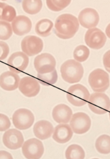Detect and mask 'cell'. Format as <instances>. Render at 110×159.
<instances>
[{
  "instance_id": "cell-17",
  "label": "cell",
  "mask_w": 110,
  "mask_h": 159,
  "mask_svg": "<svg viewBox=\"0 0 110 159\" xmlns=\"http://www.w3.org/2000/svg\"><path fill=\"white\" fill-rule=\"evenodd\" d=\"M20 80L17 74L11 71L5 72L0 76V86L4 90L12 91L18 88Z\"/></svg>"
},
{
  "instance_id": "cell-33",
  "label": "cell",
  "mask_w": 110,
  "mask_h": 159,
  "mask_svg": "<svg viewBox=\"0 0 110 159\" xmlns=\"http://www.w3.org/2000/svg\"><path fill=\"white\" fill-rule=\"evenodd\" d=\"M0 159H13L12 155L4 150L0 151Z\"/></svg>"
},
{
  "instance_id": "cell-5",
  "label": "cell",
  "mask_w": 110,
  "mask_h": 159,
  "mask_svg": "<svg viewBox=\"0 0 110 159\" xmlns=\"http://www.w3.org/2000/svg\"><path fill=\"white\" fill-rule=\"evenodd\" d=\"M90 110L97 115H104L110 109L109 97L103 93L95 92L90 95L88 102Z\"/></svg>"
},
{
  "instance_id": "cell-23",
  "label": "cell",
  "mask_w": 110,
  "mask_h": 159,
  "mask_svg": "<svg viewBox=\"0 0 110 159\" xmlns=\"http://www.w3.org/2000/svg\"><path fill=\"white\" fill-rule=\"evenodd\" d=\"M17 16L14 7L5 3H0V20L7 22H12Z\"/></svg>"
},
{
  "instance_id": "cell-25",
  "label": "cell",
  "mask_w": 110,
  "mask_h": 159,
  "mask_svg": "<svg viewBox=\"0 0 110 159\" xmlns=\"http://www.w3.org/2000/svg\"><path fill=\"white\" fill-rule=\"evenodd\" d=\"M85 156L83 148L78 144L70 145L65 153L66 159H84Z\"/></svg>"
},
{
  "instance_id": "cell-18",
  "label": "cell",
  "mask_w": 110,
  "mask_h": 159,
  "mask_svg": "<svg viewBox=\"0 0 110 159\" xmlns=\"http://www.w3.org/2000/svg\"><path fill=\"white\" fill-rule=\"evenodd\" d=\"M52 114L54 120L59 124L68 123L73 116L71 108L64 104H60L56 106L53 108Z\"/></svg>"
},
{
  "instance_id": "cell-22",
  "label": "cell",
  "mask_w": 110,
  "mask_h": 159,
  "mask_svg": "<svg viewBox=\"0 0 110 159\" xmlns=\"http://www.w3.org/2000/svg\"><path fill=\"white\" fill-rule=\"evenodd\" d=\"M43 7L42 0H23L22 7L24 12L34 15L41 11Z\"/></svg>"
},
{
  "instance_id": "cell-10",
  "label": "cell",
  "mask_w": 110,
  "mask_h": 159,
  "mask_svg": "<svg viewBox=\"0 0 110 159\" xmlns=\"http://www.w3.org/2000/svg\"><path fill=\"white\" fill-rule=\"evenodd\" d=\"M34 65L38 74H46L55 70L56 61L50 54L43 53L35 58Z\"/></svg>"
},
{
  "instance_id": "cell-19",
  "label": "cell",
  "mask_w": 110,
  "mask_h": 159,
  "mask_svg": "<svg viewBox=\"0 0 110 159\" xmlns=\"http://www.w3.org/2000/svg\"><path fill=\"white\" fill-rule=\"evenodd\" d=\"M73 134V132L70 125L60 124L55 127L52 138L56 143L64 144L70 141Z\"/></svg>"
},
{
  "instance_id": "cell-26",
  "label": "cell",
  "mask_w": 110,
  "mask_h": 159,
  "mask_svg": "<svg viewBox=\"0 0 110 159\" xmlns=\"http://www.w3.org/2000/svg\"><path fill=\"white\" fill-rule=\"evenodd\" d=\"M37 79L39 83L44 86H52L56 83L58 79L57 71L55 70L50 73L46 74H37Z\"/></svg>"
},
{
  "instance_id": "cell-28",
  "label": "cell",
  "mask_w": 110,
  "mask_h": 159,
  "mask_svg": "<svg viewBox=\"0 0 110 159\" xmlns=\"http://www.w3.org/2000/svg\"><path fill=\"white\" fill-rule=\"evenodd\" d=\"M71 0H46L49 9L54 12H58L68 6Z\"/></svg>"
},
{
  "instance_id": "cell-2",
  "label": "cell",
  "mask_w": 110,
  "mask_h": 159,
  "mask_svg": "<svg viewBox=\"0 0 110 159\" xmlns=\"http://www.w3.org/2000/svg\"><path fill=\"white\" fill-rule=\"evenodd\" d=\"M60 72L65 81L72 84L80 81L83 76L84 70L80 62L70 59L65 61L61 65Z\"/></svg>"
},
{
  "instance_id": "cell-29",
  "label": "cell",
  "mask_w": 110,
  "mask_h": 159,
  "mask_svg": "<svg viewBox=\"0 0 110 159\" xmlns=\"http://www.w3.org/2000/svg\"><path fill=\"white\" fill-rule=\"evenodd\" d=\"M12 26L9 22L1 20L0 21V39L7 40L12 36L13 34Z\"/></svg>"
},
{
  "instance_id": "cell-36",
  "label": "cell",
  "mask_w": 110,
  "mask_h": 159,
  "mask_svg": "<svg viewBox=\"0 0 110 159\" xmlns=\"http://www.w3.org/2000/svg\"><path fill=\"white\" fill-rule=\"evenodd\" d=\"M109 116H110V110L109 111Z\"/></svg>"
},
{
  "instance_id": "cell-37",
  "label": "cell",
  "mask_w": 110,
  "mask_h": 159,
  "mask_svg": "<svg viewBox=\"0 0 110 159\" xmlns=\"http://www.w3.org/2000/svg\"><path fill=\"white\" fill-rule=\"evenodd\" d=\"M98 159V158H93V159Z\"/></svg>"
},
{
  "instance_id": "cell-20",
  "label": "cell",
  "mask_w": 110,
  "mask_h": 159,
  "mask_svg": "<svg viewBox=\"0 0 110 159\" xmlns=\"http://www.w3.org/2000/svg\"><path fill=\"white\" fill-rule=\"evenodd\" d=\"M54 127L49 121L41 120L37 121L33 127V132L36 137L41 140H46L51 137L54 132Z\"/></svg>"
},
{
  "instance_id": "cell-14",
  "label": "cell",
  "mask_w": 110,
  "mask_h": 159,
  "mask_svg": "<svg viewBox=\"0 0 110 159\" xmlns=\"http://www.w3.org/2000/svg\"><path fill=\"white\" fill-rule=\"evenodd\" d=\"M2 141L5 146L7 148L16 150L23 145L24 138L20 131L16 129H10L4 134Z\"/></svg>"
},
{
  "instance_id": "cell-9",
  "label": "cell",
  "mask_w": 110,
  "mask_h": 159,
  "mask_svg": "<svg viewBox=\"0 0 110 159\" xmlns=\"http://www.w3.org/2000/svg\"><path fill=\"white\" fill-rule=\"evenodd\" d=\"M92 125L91 119L83 112H78L72 116L70 120V126L73 132L82 134L90 130Z\"/></svg>"
},
{
  "instance_id": "cell-8",
  "label": "cell",
  "mask_w": 110,
  "mask_h": 159,
  "mask_svg": "<svg viewBox=\"0 0 110 159\" xmlns=\"http://www.w3.org/2000/svg\"><path fill=\"white\" fill-rule=\"evenodd\" d=\"M107 40L105 33L97 28L88 29L84 36L86 44L90 48L95 50L102 48L105 46Z\"/></svg>"
},
{
  "instance_id": "cell-4",
  "label": "cell",
  "mask_w": 110,
  "mask_h": 159,
  "mask_svg": "<svg viewBox=\"0 0 110 159\" xmlns=\"http://www.w3.org/2000/svg\"><path fill=\"white\" fill-rule=\"evenodd\" d=\"M88 82L94 91L103 93L109 87V75L102 69H96L90 73L88 77Z\"/></svg>"
},
{
  "instance_id": "cell-7",
  "label": "cell",
  "mask_w": 110,
  "mask_h": 159,
  "mask_svg": "<svg viewBox=\"0 0 110 159\" xmlns=\"http://www.w3.org/2000/svg\"><path fill=\"white\" fill-rule=\"evenodd\" d=\"M43 143L36 138L25 141L22 147L23 156L27 159H40L44 153Z\"/></svg>"
},
{
  "instance_id": "cell-34",
  "label": "cell",
  "mask_w": 110,
  "mask_h": 159,
  "mask_svg": "<svg viewBox=\"0 0 110 159\" xmlns=\"http://www.w3.org/2000/svg\"><path fill=\"white\" fill-rule=\"evenodd\" d=\"M106 34L107 36L110 39V23L108 25L106 28Z\"/></svg>"
},
{
  "instance_id": "cell-31",
  "label": "cell",
  "mask_w": 110,
  "mask_h": 159,
  "mask_svg": "<svg viewBox=\"0 0 110 159\" xmlns=\"http://www.w3.org/2000/svg\"><path fill=\"white\" fill-rule=\"evenodd\" d=\"M9 53V48L8 45L4 42H0V60L5 59Z\"/></svg>"
},
{
  "instance_id": "cell-32",
  "label": "cell",
  "mask_w": 110,
  "mask_h": 159,
  "mask_svg": "<svg viewBox=\"0 0 110 159\" xmlns=\"http://www.w3.org/2000/svg\"><path fill=\"white\" fill-rule=\"evenodd\" d=\"M103 64L107 71L110 73V50L104 54L103 58Z\"/></svg>"
},
{
  "instance_id": "cell-16",
  "label": "cell",
  "mask_w": 110,
  "mask_h": 159,
  "mask_svg": "<svg viewBox=\"0 0 110 159\" xmlns=\"http://www.w3.org/2000/svg\"><path fill=\"white\" fill-rule=\"evenodd\" d=\"M11 26L15 34L22 36L31 31L32 22L28 17L20 15L15 18L11 23Z\"/></svg>"
},
{
  "instance_id": "cell-30",
  "label": "cell",
  "mask_w": 110,
  "mask_h": 159,
  "mask_svg": "<svg viewBox=\"0 0 110 159\" xmlns=\"http://www.w3.org/2000/svg\"><path fill=\"white\" fill-rule=\"evenodd\" d=\"M11 126V122L7 116L4 114H0V131H5Z\"/></svg>"
},
{
  "instance_id": "cell-27",
  "label": "cell",
  "mask_w": 110,
  "mask_h": 159,
  "mask_svg": "<svg viewBox=\"0 0 110 159\" xmlns=\"http://www.w3.org/2000/svg\"><path fill=\"white\" fill-rule=\"evenodd\" d=\"M90 50L84 45L78 46L73 52V57L78 62H83L86 61L90 56Z\"/></svg>"
},
{
  "instance_id": "cell-12",
  "label": "cell",
  "mask_w": 110,
  "mask_h": 159,
  "mask_svg": "<svg viewBox=\"0 0 110 159\" xmlns=\"http://www.w3.org/2000/svg\"><path fill=\"white\" fill-rule=\"evenodd\" d=\"M29 63V57L23 52L13 53L9 57L7 62L9 70L16 74L24 71L27 69Z\"/></svg>"
},
{
  "instance_id": "cell-21",
  "label": "cell",
  "mask_w": 110,
  "mask_h": 159,
  "mask_svg": "<svg viewBox=\"0 0 110 159\" xmlns=\"http://www.w3.org/2000/svg\"><path fill=\"white\" fill-rule=\"evenodd\" d=\"M53 23L50 20L44 19L38 21L35 26V32L41 37H47L51 34Z\"/></svg>"
},
{
  "instance_id": "cell-6",
  "label": "cell",
  "mask_w": 110,
  "mask_h": 159,
  "mask_svg": "<svg viewBox=\"0 0 110 159\" xmlns=\"http://www.w3.org/2000/svg\"><path fill=\"white\" fill-rule=\"evenodd\" d=\"M35 117L31 111L26 108L16 110L12 116L14 126L18 129L24 130L31 128L34 122Z\"/></svg>"
},
{
  "instance_id": "cell-13",
  "label": "cell",
  "mask_w": 110,
  "mask_h": 159,
  "mask_svg": "<svg viewBox=\"0 0 110 159\" xmlns=\"http://www.w3.org/2000/svg\"><path fill=\"white\" fill-rule=\"evenodd\" d=\"M78 20L84 28L92 29L96 28L99 23V16L95 9L88 7L81 11L78 17Z\"/></svg>"
},
{
  "instance_id": "cell-11",
  "label": "cell",
  "mask_w": 110,
  "mask_h": 159,
  "mask_svg": "<svg viewBox=\"0 0 110 159\" xmlns=\"http://www.w3.org/2000/svg\"><path fill=\"white\" fill-rule=\"evenodd\" d=\"M44 43L42 39L35 35H28L22 39L21 48L22 52L29 57L39 54L43 50Z\"/></svg>"
},
{
  "instance_id": "cell-1",
  "label": "cell",
  "mask_w": 110,
  "mask_h": 159,
  "mask_svg": "<svg viewBox=\"0 0 110 159\" xmlns=\"http://www.w3.org/2000/svg\"><path fill=\"white\" fill-rule=\"evenodd\" d=\"M79 28L78 19L71 14H64L56 18L54 32L62 39H69L77 33Z\"/></svg>"
},
{
  "instance_id": "cell-35",
  "label": "cell",
  "mask_w": 110,
  "mask_h": 159,
  "mask_svg": "<svg viewBox=\"0 0 110 159\" xmlns=\"http://www.w3.org/2000/svg\"><path fill=\"white\" fill-rule=\"evenodd\" d=\"M1 1H7V0H1Z\"/></svg>"
},
{
  "instance_id": "cell-3",
  "label": "cell",
  "mask_w": 110,
  "mask_h": 159,
  "mask_svg": "<svg viewBox=\"0 0 110 159\" xmlns=\"http://www.w3.org/2000/svg\"><path fill=\"white\" fill-rule=\"evenodd\" d=\"M68 101L74 106L81 107L89 101L90 93L86 87L77 84L70 86L66 93Z\"/></svg>"
},
{
  "instance_id": "cell-24",
  "label": "cell",
  "mask_w": 110,
  "mask_h": 159,
  "mask_svg": "<svg viewBox=\"0 0 110 159\" xmlns=\"http://www.w3.org/2000/svg\"><path fill=\"white\" fill-rule=\"evenodd\" d=\"M96 149L100 154L108 155L110 153V136L107 134L100 135L95 143Z\"/></svg>"
},
{
  "instance_id": "cell-15",
  "label": "cell",
  "mask_w": 110,
  "mask_h": 159,
  "mask_svg": "<svg viewBox=\"0 0 110 159\" xmlns=\"http://www.w3.org/2000/svg\"><path fill=\"white\" fill-rule=\"evenodd\" d=\"M20 91L27 97H33L37 95L40 90L38 80L31 76H26L21 79L19 85Z\"/></svg>"
}]
</instances>
